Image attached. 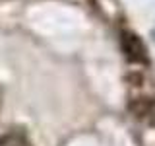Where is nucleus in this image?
Returning <instances> with one entry per match:
<instances>
[{"label": "nucleus", "instance_id": "2", "mask_svg": "<svg viewBox=\"0 0 155 146\" xmlns=\"http://www.w3.org/2000/svg\"><path fill=\"white\" fill-rule=\"evenodd\" d=\"M0 146H25L23 138L16 133H8L4 136H0Z\"/></svg>", "mask_w": 155, "mask_h": 146}, {"label": "nucleus", "instance_id": "1", "mask_svg": "<svg viewBox=\"0 0 155 146\" xmlns=\"http://www.w3.org/2000/svg\"><path fill=\"white\" fill-rule=\"evenodd\" d=\"M120 43H122L124 55L128 57L130 61H134V62H145L147 61V51H145L142 39L138 35H134V33H130V31H124L122 37H120Z\"/></svg>", "mask_w": 155, "mask_h": 146}]
</instances>
